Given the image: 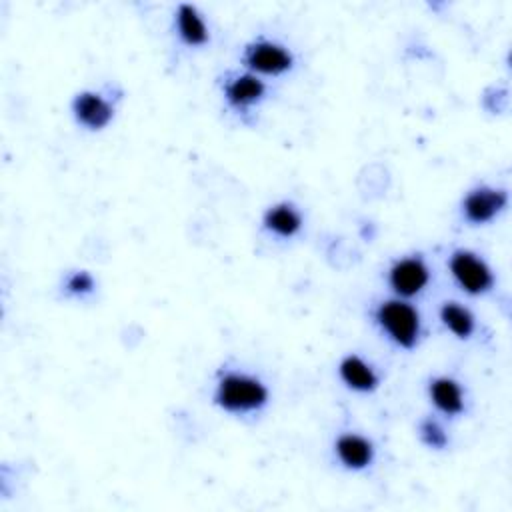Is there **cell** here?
<instances>
[{"label":"cell","mask_w":512,"mask_h":512,"mask_svg":"<svg viewBox=\"0 0 512 512\" xmlns=\"http://www.w3.org/2000/svg\"><path fill=\"white\" fill-rule=\"evenodd\" d=\"M210 402L224 414L250 418L262 414L272 402L268 382L246 368L222 366L214 374Z\"/></svg>","instance_id":"1"},{"label":"cell","mask_w":512,"mask_h":512,"mask_svg":"<svg viewBox=\"0 0 512 512\" xmlns=\"http://www.w3.org/2000/svg\"><path fill=\"white\" fill-rule=\"evenodd\" d=\"M370 318L382 338H386L394 348L412 352L420 346L424 322L418 306L412 304V300L398 296L380 298L372 304Z\"/></svg>","instance_id":"2"},{"label":"cell","mask_w":512,"mask_h":512,"mask_svg":"<svg viewBox=\"0 0 512 512\" xmlns=\"http://www.w3.org/2000/svg\"><path fill=\"white\" fill-rule=\"evenodd\" d=\"M240 66L260 78H282L296 70V52L282 40L254 36L242 44L238 54Z\"/></svg>","instance_id":"3"},{"label":"cell","mask_w":512,"mask_h":512,"mask_svg":"<svg viewBox=\"0 0 512 512\" xmlns=\"http://www.w3.org/2000/svg\"><path fill=\"white\" fill-rule=\"evenodd\" d=\"M446 268L452 282L472 298H484L496 288V272L490 262L476 250L458 246L446 258Z\"/></svg>","instance_id":"4"},{"label":"cell","mask_w":512,"mask_h":512,"mask_svg":"<svg viewBox=\"0 0 512 512\" xmlns=\"http://www.w3.org/2000/svg\"><path fill=\"white\" fill-rule=\"evenodd\" d=\"M218 90L224 100V106L236 116H248L256 108H260L270 96L268 80L238 68L226 70L218 76Z\"/></svg>","instance_id":"5"},{"label":"cell","mask_w":512,"mask_h":512,"mask_svg":"<svg viewBox=\"0 0 512 512\" xmlns=\"http://www.w3.org/2000/svg\"><path fill=\"white\" fill-rule=\"evenodd\" d=\"M508 202H510L508 188L488 184V182H478L462 194L458 202V216L470 228L488 226L496 218H500V214L506 212Z\"/></svg>","instance_id":"6"},{"label":"cell","mask_w":512,"mask_h":512,"mask_svg":"<svg viewBox=\"0 0 512 512\" xmlns=\"http://www.w3.org/2000/svg\"><path fill=\"white\" fill-rule=\"evenodd\" d=\"M384 280L392 296L414 300L428 290L432 282V268L428 258L420 250H414L394 258L384 272Z\"/></svg>","instance_id":"7"},{"label":"cell","mask_w":512,"mask_h":512,"mask_svg":"<svg viewBox=\"0 0 512 512\" xmlns=\"http://www.w3.org/2000/svg\"><path fill=\"white\" fill-rule=\"evenodd\" d=\"M116 98L112 94L84 88L70 100V116L74 124L86 132H104L116 118Z\"/></svg>","instance_id":"8"},{"label":"cell","mask_w":512,"mask_h":512,"mask_svg":"<svg viewBox=\"0 0 512 512\" xmlns=\"http://www.w3.org/2000/svg\"><path fill=\"white\" fill-rule=\"evenodd\" d=\"M334 462L346 472H366L374 466L378 448L374 440L356 430H342L332 440Z\"/></svg>","instance_id":"9"},{"label":"cell","mask_w":512,"mask_h":512,"mask_svg":"<svg viewBox=\"0 0 512 512\" xmlns=\"http://www.w3.org/2000/svg\"><path fill=\"white\" fill-rule=\"evenodd\" d=\"M426 398L442 418H460L468 412L464 384L452 374H434L426 380Z\"/></svg>","instance_id":"10"},{"label":"cell","mask_w":512,"mask_h":512,"mask_svg":"<svg viewBox=\"0 0 512 512\" xmlns=\"http://www.w3.org/2000/svg\"><path fill=\"white\" fill-rule=\"evenodd\" d=\"M172 34L188 50H202L212 42V30L196 4L180 2L172 10Z\"/></svg>","instance_id":"11"},{"label":"cell","mask_w":512,"mask_h":512,"mask_svg":"<svg viewBox=\"0 0 512 512\" xmlns=\"http://www.w3.org/2000/svg\"><path fill=\"white\" fill-rule=\"evenodd\" d=\"M304 224H306V218L302 208L290 198L272 202L270 206L264 208L260 216V228L276 240L298 238L304 230Z\"/></svg>","instance_id":"12"},{"label":"cell","mask_w":512,"mask_h":512,"mask_svg":"<svg viewBox=\"0 0 512 512\" xmlns=\"http://www.w3.org/2000/svg\"><path fill=\"white\" fill-rule=\"evenodd\" d=\"M336 374L344 388H348L354 394H374L382 384L378 368L358 352L344 354L338 360Z\"/></svg>","instance_id":"13"},{"label":"cell","mask_w":512,"mask_h":512,"mask_svg":"<svg viewBox=\"0 0 512 512\" xmlns=\"http://www.w3.org/2000/svg\"><path fill=\"white\" fill-rule=\"evenodd\" d=\"M440 324L460 342H468L478 332L474 312L460 300H442L438 306Z\"/></svg>","instance_id":"14"},{"label":"cell","mask_w":512,"mask_h":512,"mask_svg":"<svg viewBox=\"0 0 512 512\" xmlns=\"http://www.w3.org/2000/svg\"><path fill=\"white\" fill-rule=\"evenodd\" d=\"M58 292L64 300L86 302L98 292V278L86 268H70L62 272Z\"/></svg>","instance_id":"15"},{"label":"cell","mask_w":512,"mask_h":512,"mask_svg":"<svg viewBox=\"0 0 512 512\" xmlns=\"http://www.w3.org/2000/svg\"><path fill=\"white\" fill-rule=\"evenodd\" d=\"M356 188H358V194L364 200H380L382 196H386V192L390 188V172H388V168L378 164V162L364 166L358 172Z\"/></svg>","instance_id":"16"},{"label":"cell","mask_w":512,"mask_h":512,"mask_svg":"<svg viewBox=\"0 0 512 512\" xmlns=\"http://www.w3.org/2000/svg\"><path fill=\"white\" fill-rule=\"evenodd\" d=\"M416 436L422 446H426L428 450H434V452H444L452 444L448 428L434 414H426L416 422Z\"/></svg>","instance_id":"17"}]
</instances>
